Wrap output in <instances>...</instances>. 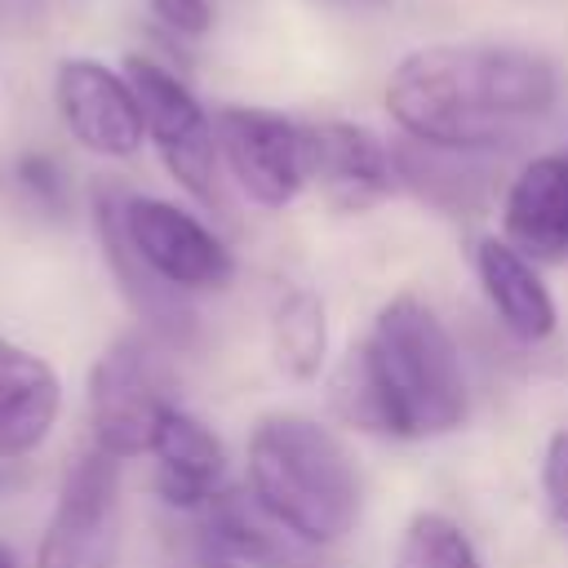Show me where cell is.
Wrapping results in <instances>:
<instances>
[{"label":"cell","mask_w":568,"mask_h":568,"mask_svg":"<svg viewBox=\"0 0 568 568\" xmlns=\"http://www.w3.org/2000/svg\"><path fill=\"white\" fill-rule=\"evenodd\" d=\"M559 98L550 58L519 44H426L395 62L386 80L390 120L435 151H493L515 142Z\"/></svg>","instance_id":"6da1fadb"},{"label":"cell","mask_w":568,"mask_h":568,"mask_svg":"<svg viewBox=\"0 0 568 568\" xmlns=\"http://www.w3.org/2000/svg\"><path fill=\"white\" fill-rule=\"evenodd\" d=\"M337 417L368 435L435 439L466 422L470 390L453 333L417 297L395 293L328 382Z\"/></svg>","instance_id":"7a4b0ae2"},{"label":"cell","mask_w":568,"mask_h":568,"mask_svg":"<svg viewBox=\"0 0 568 568\" xmlns=\"http://www.w3.org/2000/svg\"><path fill=\"white\" fill-rule=\"evenodd\" d=\"M248 497L302 546H337L359 519L346 444L302 413H271L248 435Z\"/></svg>","instance_id":"3957f363"},{"label":"cell","mask_w":568,"mask_h":568,"mask_svg":"<svg viewBox=\"0 0 568 568\" xmlns=\"http://www.w3.org/2000/svg\"><path fill=\"white\" fill-rule=\"evenodd\" d=\"M173 404L178 399L169 395V368L151 337L129 333L98 355L89 373V422L102 453L120 462L151 453L155 426Z\"/></svg>","instance_id":"277c9868"},{"label":"cell","mask_w":568,"mask_h":568,"mask_svg":"<svg viewBox=\"0 0 568 568\" xmlns=\"http://www.w3.org/2000/svg\"><path fill=\"white\" fill-rule=\"evenodd\" d=\"M124 75H129V84L138 93L146 138H151L155 155L164 160L169 178L191 200H200L204 209H217L222 204V186H217V164L222 160H217L213 120L200 106V98L164 62L142 58V53L124 58Z\"/></svg>","instance_id":"5b68a950"},{"label":"cell","mask_w":568,"mask_h":568,"mask_svg":"<svg viewBox=\"0 0 568 568\" xmlns=\"http://www.w3.org/2000/svg\"><path fill=\"white\" fill-rule=\"evenodd\" d=\"M120 559V457L84 448L44 524L36 568H115Z\"/></svg>","instance_id":"8992f818"},{"label":"cell","mask_w":568,"mask_h":568,"mask_svg":"<svg viewBox=\"0 0 568 568\" xmlns=\"http://www.w3.org/2000/svg\"><path fill=\"white\" fill-rule=\"evenodd\" d=\"M213 133L217 160L257 209H284L306 191V124L266 106H222Z\"/></svg>","instance_id":"52a82bcc"},{"label":"cell","mask_w":568,"mask_h":568,"mask_svg":"<svg viewBox=\"0 0 568 568\" xmlns=\"http://www.w3.org/2000/svg\"><path fill=\"white\" fill-rule=\"evenodd\" d=\"M124 235L133 253L178 293H213L235 275L231 248L182 204L155 195H124Z\"/></svg>","instance_id":"ba28073f"},{"label":"cell","mask_w":568,"mask_h":568,"mask_svg":"<svg viewBox=\"0 0 568 568\" xmlns=\"http://www.w3.org/2000/svg\"><path fill=\"white\" fill-rule=\"evenodd\" d=\"M53 102H58L67 133L84 151L102 160L138 155L146 124H142V106L124 71H111L98 58H62L53 71Z\"/></svg>","instance_id":"9c48e42d"},{"label":"cell","mask_w":568,"mask_h":568,"mask_svg":"<svg viewBox=\"0 0 568 568\" xmlns=\"http://www.w3.org/2000/svg\"><path fill=\"white\" fill-rule=\"evenodd\" d=\"M399 182L395 151L351 120H315L306 124V186L342 213H364L382 204Z\"/></svg>","instance_id":"30bf717a"},{"label":"cell","mask_w":568,"mask_h":568,"mask_svg":"<svg viewBox=\"0 0 568 568\" xmlns=\"http://www.w3.org/2000/svg\"><path fill=\"white\" fill-rule=\"evenodd\" d=\"M124 195L129 191L120 182H98L93 186V231H98V244H102V262H106L115 288H120V297L146 324V333L155 342L186 346L195 337V311L186 306V293L169 288L133 253V244L124 235Z\"/></svg>","instance_id":"8fae6325"},{"label":"cell","mask_w":568,"mask_h":568,"mask_svg":"<svg viewBox=\"0 0 568 568\" xmlns=\"http://www.w3.org/2000/svg\"><path fill=\"white\" fill-rule=\"evenodd\" d=\"M501 240L528 262H568V151L532 155L501 200Z\"/></svg>","instance_id":"7c38bea8"},{"label":"cell","mask_w":568,"mask_h":568,"mask_svg":"<svg viewBox=\"0 0 568 568\" xmlns=\"http://www.w3.org/2000/svg\"><path fill=\"white\" fill-rule=\"evenodd\" d=\"M151 457H155V493L173 510L200 515L209 506V497L222 488V475H226L222 439L178 404L160 417Z\"/></svg>","instance_id":"4fadbf2b"},{"label":"cell","mask_w":568,"mask_h":568,"mask_svg":"<svg viewBox=\"0 0 568 568\" xmlns=\"http://www.w3.org/2000/svg\"><path fill=\"white\" fill-rule=\"evenodd\" d=\"M475 275H479V288H484L493 315L501 320V328L515 342L537 346L555 333V324H559L555 297L541 284L537 262H528L515 244H506L501 235H484L475 244Z\"/></svg>","instance_id":"5bb4252c"},{"label":"cell","mask_w":568,"mask_h":568,"mask_svg":"<svg viewBox=\"0 0 568 568\" xmlns=\"http://www.w3.org/2000/svg\"><path fill=\"white\" fill-rule=\"evenodd\" d=\"M62 413V382L53 364L0 337V457L36 453Z\"/></svg>","instance_id":"9a60e30c"},{"label":"cell","mask_w":568,"mask_h":568,"mask_svg":"<svg viewBox=\"0 0 568 568\" xmlns=\"http://www.w3.org/2000/svg\"><path fill=\"white\" fill-rule=\"evenodd\" d=\"M200 541L222 550L240 568H297V546L253 497L248 488H217L200 510Z\"/></svg>","instance_id":"2e32d148"},{"label":"cell","mask_w":568,"mask_h":568,"mask_svg":"<svg viewBox=\"0 0 568 568\" xmlns=\"http://www.w3.org/2000/svg\"><path fill=\"white\" fill-rule=\"evenodd\" d=\"M271 355L275 368L293 382H315L328 355V320L320 293L306 284H288L271 306Z\"/></svg>","instance_id":"e0dca14e"},{"label":"cell","mask_w":568,"mask_h":568,"mask_svg":"<svg viewBox=\"0 0 568 568\" xmlns=\"http://www.w3.org/2000/svg\"><path fill=\"white\" fill-rule=\"evenodd\" d=\"M390 568H484V564L470 537L462 532V524H453L439 510H417L395 541Z\"/></svg>","instance_id":"ac0fdd59"},{"label":"cell","mask_w":568,"mask_h":568,"mask_svg":"<svg viewBox=\"0 0 568 568\" xmlns=\"http://www.w3.org/2000/svg\"><path fill=\"white\" fill-rule=\"evenodd\" d=\"M13 178H18V186L27 191V200L40 204L44 213H62V209H67V173H62V164H58L53 155H44V151L18 155Z\"/></svg>","instance_id":"d6986e66"},{"label":"cell","mask_w":568,"mask_h":568,"mask_svg":"<svg viewBox=\"0 0 568 568\" xmlns=\"http://www.w3.org/2000/svg\"><path fill=\"white\" fill-rule=\"evenodd\" d=\"M541 497H546L550 519L568 537V426H559L546 439V453H541Z\"/></svg>","instance_id":"ffe728a7"},{"label":"cell","mask_w":568,"mask_h":568,"mask_svg":"<svg viewBox=\"0 0 568 568\" xmlns=\"http://www.w3.org/2000/svg\"><path fill=\"white\" fill-rule=\"evenodd\" d=\"M146 4L164 27H173L182 36H200L213 22V0H146Z\"/></svg>","instance_id":"44dd1931"},{"label":"cell","mask_w":568,"mask_h":568,"mask_svg":"<svg viewBox=\"0 0 568 568\" xmlns=\"http://www.w3.org/2000/svg\"><path fill=\"white\" fill-rule=\"evenodd\" d=\"M53 0H0V27L4 31H36L49 18Z\"/></svg>","instance_id":"7402d4cb"},{"label":"cell","mask_w":568,"mask_h":568,"mask_svg":"<svg viewBox=\"0 0 568 568\" xmlns=\"http://www.w3.org/2000/svg\"><path fill=\"white\" fill-rule=\"evenodd\" d=\"M0 568H18V559H13V550L0 541Z\"/></svg>","instance_id":"603a6c76"}]
</instances>
